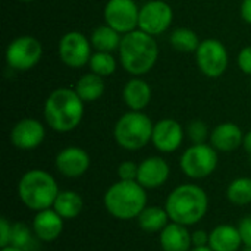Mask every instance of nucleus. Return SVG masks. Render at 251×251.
Segmentation results:
<instances>
[{
    "label": "nucleus",
    "mask_w": 251,
    "mask_h": 251,
    "mask_svg": "<svg viewBox=\"0 0 251 251\" xmlns=\"http://www.w3.org/2000/svg\"><path fill=\"white\" fill-rule=\"evenodd\" d=\"M84 103L75 88L60 87L53 90L47 96L43 107L47 126L60 134L74 131L82 122Z\"/></svg>",
    "instance_id": "f257e3e1"
},
{
    "label": "nucleus",
    "mask_w": 251,
    "mask_h": 251,
    "mask_svg": "<svg viewBox=\"0 0 251 251\" xmlns=\"http://www.w3.org/2000/svg\"><path fill=\"white\" fill-rule=\"evenodd\" d=\"M165 210L171 222L184 226H194L206 216L209 210V196L197 184H181L166 197Z\"/></svg>",
    "instance_id": "f03ea898"
},
{
    "label": "nucleus",
    "mask_w": 251,
    "mask_h": 251,
    "mask_svg": "<svg viewBox=\"0 0 251 251\" xmlns=\"http://www.w3.org/2000/svg\"><path fill=\"white\" fill-rule=\"evenodd\" d=\"M118 53L122 68L129 75L143 76L154 68L159 59V46L153 35L135 29L122 35Z\"/></svg>",
    "instance_id": "7ed1b4c3"
},
{
    "label": "nucleus",
    "mask_w": 251,
    "mask_h": 251,
    "mask_svg": "<svg viewBox=\"0 0 251 251\" xmlns=\"http://www.w3.org/2000/svg\"><path fill=\"white\" fill-rule=\"evenodd\" d=\"M104 207L118 221L137 219L147 207V193L137 181H118L112 184L103 197Z\"/></svg>",
    "instance_id": "20e7f679"
},
{
    "label": "nucleus",
    "mask_w": 251,
    "mask_h": 251,
    "mask_svg": "<svg viewBox=\"0 0 251 251\" xmlns=\"http://www.w3.org/2000/svg\"><path fill=\"white\" fill-rule=\"evenodd\" d=\"M16 191L21 203L32 212L51 209L60 193L54 176L43 169L26 171L21 176Z\"/></svg>",
    "instance_id": "39448f33"
},
{
    "label": "nucleus",
    "mask_w": 251,
    "mask_h": 251,
    "mask_svg": "<svg viewBox=\"0 0 251 251\" xmlns=\"http://www.w3.org/2000/svg\"><path fill=\"white\" fill-rule=\"evenodd\" d=\"M154 124L144 112L128 110L115 124L113 138L119 147L137 151L151 143Z\"/></svg>",
    "instance_id": "423d86ee"
},
{
    "label": "nucleus",
    "mask_w": 251,
    "mask_h": 251,
    "mask_svg": "<svg viewBox=\"0 0 251 251\" xmlns=\"http://www.w3.org/2000/svg\"><path fill=\"white\" fill-rule=\"evenodd\" d=\"M218 150L207 143L191 144L179 159V168L190 179H204L218 168Z\"/></svg>",
    "instance_id": "0eeeda50"
},
{
    "label": "nucleus",
    "mask_w": 251,
    "mask_h": 251,
    "mask_svg": "<svg viewBox=\"0 0 251 251\" xmlns=\"http://www.w3.org/2000/svg\"><path fill=\"white\" fill-rule=\"evenodd\" d=\"M43 56L41 43L32 35H19L6 47V63L10 69L25 72L32 69Z\"/></svg>",
    "instance_id": "6e6552de"
},
{
    "label": "nucleus",
    "mask_w": 251,
    "mask_h": 251,
    "mask_svg": "<svg viewBox=\"0 0 251 251\" xmlns=\"http://www.w3.org/2000/svg\"><path fill=\"white\" fill-rule=\"evenodd\" d=\"M196 63L207 78L222 76L229 65V54L225 44L216 38H206L196 50Z\"/></svg>",
    "instance_id": "1a4fd4ad"
},
{
    "label": "nucleus",
    "mask_w": 251,
    "mask_h": 251,
    "mask_svg": "<svg viewBox=\"0 0 251 251\" xmlns=\"http://www.w3.org/2000/svg\"><path fill=\"white\" fill-rule=\"evenodd\" d=\"M59 57L60 60L74 69H79L88 65L93 54V46L90 38H87L79 31H69L62 35L59 41Z\"/></svg>",
    "instance_id": "9d476101"
},
{
    "label": "nucleus",
    "mask_w": 251,
    "mask_h": 251,
    "mask_svg": "<svg viewBox=\"0 0 251 251\" xmlns=\"http://www.w3.org/2000/svg\"><path fill=\"white\" fill-rule=\"evenodd\" d=\"M103 16L109 26L124 35L138 29L140 7L135 0H109Z\"/></svg>",
    "instance_id": "9b49d317"
},
{
    "label": "nucleus",
    "mask_w": 251,
    "mask_h": 251,
    "mask_svg": "<svg viewBox=\"0 0 251 251\" xmlns=\"http://www.w3.org/2000/svg\"><path fill=\"white\" fill-rule=\"evenodd\" d=\"M174 21L172 7L163 0H150L140 7L138 29L156 37L163 34Z\"/></svg>",
    "instance_id": "f8f14e48"
},
{
    "label": "nucleus",
    "mask_w": 251,
    "mask_h": 251,
    "mask_svg": "<svg viewBox=\"0 0 251 251\" xmlns=\"http://www.w3.org/2000/svg\"><path fill=\"white\" fill-rule=\"evenodd\" d=\"M184 137L185 132L182 125L172 118H165L154 124L151 143L156 150L168 154L176 151L182 146Z\"/></svg>",
    "instance_id": "ddd939ff"
},
{
    "label": "nucleus",
    "mask_w": 251,
    "mask_h": 251,
    "mask_svg": "<svg viewBox=\"0 0 251 251\" xmlns=\"http://www.w3.org/2000/svg\"><path fill=\"white\" fill-rule=\"evenodd\" d=\"M46 138L44 125L34 118L18 121L10 131V143L19 150H34Z\"/></svg>",
    "instance_id": "4468645a"
},
{
    "label": "nucleus",
    "mask_w": 251,
    "mask_h": 251,
    "mask_svg": "<svg viewBox=\"0 0 251 251\" xmlns=\"http://www.w3.org/2000/svg\"><path fill=\"white\" fill-rule=\"evenodd\" d=\"M90 156L88 153L76 146H69L62 149L56 159L54 166L56 171L63 175L65 178H79L82 176L90 168Z\"/></svg>",
    "instance_id": "2eb2a0df"
},
{
    "label": "nucleus",
    "mask_w": 251,
    "mask_h": 251,
    "mask_svg": "<svg viewBox=\"0 0 251 251\" xmlns=\"http://www.w3.org/2000/svg\"><path fill=\"white\" fill-rule=\"evenodd\" d=\"M171 175L169 163L160 156H149L138 163L137 182L146 190H156L166 184Z\"/></svg>",
    "instance_id": "dca6fc26"
},
{
    "label": "nucleus",
    "mask_w": 251,
    "mask_h": 251,
    "mask_svg": "<svg viewBox=\"0 0 251 251\" xmlns=\"http://www.w3.org/2000/svg\"><path fill=\"white\" fill-rule=\"evenodd\" d=\"M65 219L51 207L41 212H35V218L32 219V231L40 243H53L63 232Z\"/></svg>",
    "instance_id": "f3484780"
},
{
    "label": "nucleus",
    "mask_w": 251,
    "mask_h": 251,
    "mask_svg": "<svg viewBox=\"0 0 251 251\" xmlns=\"http://www.w3.org/2000/svg\"><path fill=\"white\" fill-rule=\"evenodd\" d=\"M244 132L234 122H222L210 132V144L221 153L235 151L243 146Z\"/></svg>",
    "instance_id": "a211bd4d"
},
{
    "label": "nucleus",
    "mask_w": 251,
    "mask_h": 251,
    "mask_svg": "<svg viewBox=\"0 0 251 251\" xmlns=\"http://www.w3.org/2000/svg\"><path fill=\"white\" fill-rule=\"evenodd\" d=\"M162 251H190L193 249L191 232L188 226L176 222H169L159 234Z\"/></svg>",
    "instance_id": "6ab92c4d"
},
{
    "label": "nucleus",
    "mask_w": 251,
    "mask_h": 251,
    "mask_svg": "<svg viewBox=\"0 0 251 251\" xmlns=\"http://www.w3.org/2000/svg\"><path fill=\"white\" fill-rule=\"evenodd\" d=\"M151 87L141 78V76H134L131 78L122 90V99L124 103L129 110H137L143 112L151 101Z\"/></svg>",
    "instance_id": "aec40b11"
},
{
    "label": "nucleus",
    "mask_w": 251,
    "mask_h": 251,
    "mask_svg": "<svg viewBox=\"0 0 251 251\" xmlns=\"http://www.w3.org/2000/svg\"><path fill=\"white\" fill-rule=\"evenodd\" d=\"M243 246L238 226L221 224L210 231L209 247L213 251H238Z\"/></svg>",
    "instance_id": "412c9836"
},
{
    "label": "nucleus",
    "mask_w": 251,
    "mask_h": 251,
    "mask_svg": "<svg viewBox=\"0 0 251 251\" xmlns=\"http://www.w3.org/2000/svg\"><path fill=\"white\" fill-rule=\"evenodd\" d=\"M53 209L65 221H72L81 215V212L84 209V200L79 193H76L74 190H65L57 194Z\"/></svg>",
    "instance_id": "4be33fe9"
},
{
    "label": "nucleus",
    "mask_w": 251,
    "mask_h": 251,
    "mask_svg": "<svg viewBox=\"0 0 251 251\" xmlns=\"http://www.w3.org/2000/svg\"><path fill=\"white\" fill-rule=\"evenodd\" d=\"M138 226L147 234H160L162 229L171 222L168 212L160 206H147L137 218Z\"/></svg>",
    "instance_id": "5701e85b"
},
{
    "label": "nucleus",
    "mask_w": 251,
    "mask_h": 251,
    "mask_svg": "<svg viewBox=\"0 0 251 251\" xmlns=\"http://www.w3.org/2000/svg\"><path fill=\"white\" fill-rule=\"evenodd\" d=\"M121 40H122V34H119L107 24L94 28L90 37L94 51H107V53L118 51L121 46Z\"/></svg>",
    "instance_id": "b1692460"
},
{
    "label": "nucleus",
    "mask_w": 251,
    "mask_h": 251,
    "mask_svg": "<svg viewBox=\"0 0 251 251\" xmlns=\"http://www.w3.org/2000/svg\"><path fill=\"white\" fill-rule=\"evenodd\" d=\"M75 91L84 101H96L106 91L104 78L93 72H88L78 79L75 85Z\"/></svg>",
    "instance_id": "393cba45"
},
{
    "label": "nucleus",
    "mask_w": 251,
    "mask_h": 251,
    "mask_svg": "<svg viewBox=\"0 0 251 251\" xmlns=\"http://www.w3.org/2000/svg\"><path fill=\"white\" fill-rule=\"evenodd\" d=\"M169 43L171 46L182 53H196V50L200 46V38L197 35L196 31L181 26L172 31L171 37H169Z\"/></svg>",
    "instance_id": "a878e982"
},
{
    "label": "nucleus",
    "mask_w": 251,
    "mask_h": 251,
    "mask_svg": "<svg viewBox=\"0 0 251 251\" xmlns=\"http://www.w3.org/2000/svg\"><path fill=\"white\" fill-rule=\"evenodd\" d=\"M226 199L234 206H247L251 203V178L240 176L231 181L226 188Z\"/></svg>",
    "instance_id": "bb28decb"
},
{
    "label": "nucleus",
    "mask_w": 251,
    "mask_h": 251,
    "mask_svg": "<svg viewBox=\"0 0 251 251\" xmlns=\"http://www.w3.org/2000/svg\"><path fill=\"white\" fill-rule=\"evenodd\" d=\"M116 66H118V62L115 56L107 51H94L88 62L90 72L100 75L103 78L113 75L116 71Z\"/></svg>",
    "instance_id": "cd10ccee"
},
{
    "label": "nucleus",
    "mask_w": 251,
    "mask_h": 251,
    "mask_svg": "<svg viewBox=\"0 0 251 251\" xmlns=\"http://www.w3.org/2000/svg\"><path fill=\"white\" fill-rule=\"evenodd\" d=\"M35 240H37V237L34 235L32 228H29L26 224H24V222L12 224V235H10V244L9 246L29 251Z\"/></svg>",
    "instance_id": "c85d7f7f"
},
{
    "label": "nucleus",
    "mask_w": 251,
    "mask_h": 251,
    "mask_svg": "<svg viewBox=\"0 0 251 251\" xmlns=\"http://www.w3.org/2000/svg\"><path fill=\"white\" fill-rule=\"evenodd\" d=\"M187 135L193 144H201L210 140V129L209 125L201 119H194L187 126Z\"/></svg>",
    "instance_id": "c756f323"
},
{
    "label": "nucleus",
    "mask_w": 251,
    "mask_h": 251,
    "mask_svg": "<svg viewBox=\"0 0 251 251\" xmlns=\"http://www.w3.org/2000/svg\"><path fill=\"white\" fill-rule=\"evenodd\" d=\"M116 174H118V178L121 181H137L138 165L132 160H125V162L119 163Z\"/></svg>",
    "instance_id": "7c9ffc66"
},
{
    "label": "nucleus",
    "mask_w": 251,
    "mask_h": 251,
    "mask_svg": "<svg viewBox=\"0 0 251 251\" xmlns=\"http://www.w3.org/2000/svg\"><path fill=\"white\" fill-rule=\"evenodd\" d=\"M238 68L243 74L251 76V46H246L240 50L237 57Z\"/></svg>",
    "instance_id": "2f4dec72"
},
{
    "label": "nucleus",
    "mask_w": 251,
    "mask_h": 251,
    "mask_svg": "<svg viewBox=\"0 0 251 251\" xmlns=\"http://www.w3.org/2000/svg\"><path fill=\"white\" fill-rule=\"evenodd\" d=\"M238 229H240V234H241L243 246L251 247V215L244 216V218L240 221Z\"/></svg>",
    "instance_id": "473e14b6"
},
{
    "label": "nucleus",
    "mask_w": 251,
    "mask_h": 251,
    "mask_svg": "<svg viewBox=\"0 0 251 251\" xmlns=\"http://www.w3.org/2000/svg\"><path fill=\"white\" fill-rule=\"evenodd\" d=\"M10 235H12V224L7 221V218L0 219V247H6L10 244Z\"/></svg>",
    "instance_id": "72a5a7b5"
},
{
    "label": "nucleus",
    "mask_w": 251,
    "mask_h": 251,
    "mask_svg": "<svg viewBox=\"0 0 251 251\" xmlns=\"http://www.w3.org/2000/svg\"><path fill=\"white\" fill-rule=\"evenodd\" d=\"M209 237H210V232H207L204 229H196L194 232H191L193 247H207Z\"/></svg>",
    "instance_id": "f704fd0d"
},
{
    "label": "nucleus",
    "mask_w": 251,
    "mask_h": 251,
    "mask_svg": "<svg viewBox=\"0 0 251 251\" xmlns=\"http://www.w3.org/2000/svg\"><path fill=\"white\" fill-rule=\"evenodd\" d=\"M240 15L244 22L251 25V0H243L240 6Z\"/></svg>",
    "instance_id": "c9c22d12"
},
{
    "label": "nucleus",
    "mask_w": 251,
    "mask_h": 251,
    "mask_svg": "<svg viewBox=\"0 0 251 251\" xmlns=\"http://www.w3.org/2000/svg\"><path fill=\"white\" fill-rule=\"evenodd\" d=\"M243 147H244V150L250 154V157H251V131H249L247 134H244Z\"/></svg>",
    "instance_id": "e433bc0d"
},
{
    "label": "nucleus",
    "mask_w": 251,
    "mask_h": 251,
    "mask_svg": "<svg viewBox=\"0 0 251 251\" xmlns=\"http://www.w3.org/2000/svg\"><path fill=\"white\" fill-rule=\"evenodd\" d=\"M0 251H25L22 249H18V247H13V246H6V247H1Z\"/></svg>",
    "instance_id": "4c0bfd02"
},
{
    "label": "nucleus",
    "mask_w": 251,
    "mask_h": 251,
    "mask_svg": "<svg viewBox=\"0 0 251 251\" xmlns=\"http://www.w3.org/2000/svg\"><path fill=\"white\" fill-rule=\"evenodd\" d=\"M190 251H213V250L207 246V247H193Z\"/></svg>",
    "instance_id": "58836bf2"
},
{
    "label": "nucleus",
    "mask_w": 251,
    "mask_h": 251,
    "mask_svg": "<svg viewBox=\"0 0 251 251\" xmlns=\"http://www.w3.org/2000/svg\"><path fill=\"white\" fill-rule=\"evenodd\" d=\"M18 1H22V3H32V1H35V0H18Z\"/></svg>",
    "instance_id": "ea45409f"
},
{
    "label": "nucleus",
    "mask_w": 251,
    "mask_h": 251,
    "mask_svg": "<svg viewBox=\"0 0 251 251\" xmlns=\"http://www.w3.org/2000/svg\"><path fill=\"white\" fill-rule=\"evenodd\" d=\"M241 251H251V247H246V246H244V249Z\"/></svg>",
    "instance_id": "a19ab883"
},
{
    "label": "nucleus",
    "mask_w": 251,
    "mask_h": 251,
    "mask_svg": "<svg viewBox=\"0 0 251 251\" xmlns=\"http://www.w3.org/2000/svg\"><path fill=\"white\" fill-rule=\"evenodd\" d=\"M250 90H251V81H250Z\"/></svg>",
    "instance_id": "79ce46f5"
}]
</instances>
